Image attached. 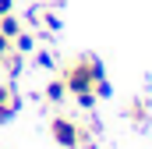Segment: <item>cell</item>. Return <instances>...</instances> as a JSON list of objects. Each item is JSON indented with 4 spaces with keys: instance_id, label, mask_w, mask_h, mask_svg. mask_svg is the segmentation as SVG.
<instances>
[{
    "instance_id": "6da1fadb",
    "label": "cell",
    "mask_w": 152,
    "mask_h": 149,
    "mask_svg": "<svg viewBox=\"0 0 152 149\" xmlns=\"http://www.w3.org/2000/svg\"><path fill=\"white\" fill-rule=\"evenodd\" d=\"M60 78H64L67 92L78 96V92H92V89H96V82H99V78H106V68H103V60H99V57L81 53V57H71V60L64 64Z\"/></svg>"
},
{
    "instance_id": "7a4b0ae2",
    "label": "cell",
    "mask_w": 152,
    "mask_h": 149,
    "mask_svg": "<svg viewBox=\"0 0 152 149\" xmlns=\"http://www.w3.org/2000/svg\"><path fill=\"white\" fill-rule=\"evenodd\" d=\"M50 135L60 149H78L81 146V128H78L71 117H53L50 121Z\"/></svg>"
},
{
    "instance_id": "3957f363",
    "label": "cell",
    "mask_w": 152,
    "mask_h": 149,
    "mask_svg": "<svg viewBox=\"0 0 152 149\" xmlns=\"http://www.w3.org/2000/svg\"><path fill=\"white\" fill-rule=\"evenodd\" d=\"M18 107H21L18 92H14L11 85H4V82H0V124H7V121L18 114Z\"/></svg>"
},
{
    "instance_id": "277c9868",
    "label": "cell",
    "mask_w": 152,
    "mask_h": 149,
    "mask_svg": "<svg viewBox=\"0 0 152 149\" xmlns=\"http://www.w3.org/2000/svg\"><path fill=\"white\" fill-rule=\"evenodd\" d=\"M127 121H131V124H149V103H145V100H134V103L127 107Z\"/></svg>"
},
{
    "instance_id": "5b68a950",
    "label": "cell",
    "mask_w": 152,
    "mask_h": 149,
    "mask_svg": "<svg viewBox=\"0 0 152 149\" xmlns=\"http://www.w3.org/2000/svg\"><path fill=\"white\" fill-rule=\"evenodd\" d=\"M11 43H14V50H18V53H21V57H25V53H32V50H36V36H32V32H25V29H21V32H18V36L11 39Z\"/></svg>"
},
{
    "instance_id": "8992f818",
    "label": "cell",
    "mask_w": 152,
    "mask_h": 149,
    "mask_svg": "<svg viewBox=\"0 0 152 149\" xmlns=\"http://www.w3.org/2000/svg\"><path fill=\"white\" fill-rule=\"evenodd\" d=\"M21 29H25V25H21V21L11 14V11H7V14H0V32H4V36H11V39H14Z\"/></svg>"
},
{
    "instance_id": "52a82bcc",
    "label": "cell",
    "mask_w": 152,
    "mask_h": 149,
    "mask_svg": "<svg viewBox=\"0 0 152 149\" xmlns=\"http://www.w3.org/2000/svg\"><path fill=\"white\" fill-rule=\"evenodd\" d=\"M64 96H67V85H64V78H53V82L46 85V100H50V103H60Z\"/></svg>"
},
{
    "instance_id": "ba28073f",
    "label": "cell",
    "mask_w": 152,
    "mask_h": 149,
    "mask_svg": "<svg viewBox=\"0 0 152 149\" xmlns=\"http://www.w3.org/2000/svg\"><path fill=\"white\" fill-rule=\"evenodd\" d=\"M92 92H96V100H110V96H113V85H110V82H106V78H99V82H96V89H92Z\"/></svg>"
},
{
    "instance_id": "9c48e42d",
    "label": "cell",
    "mask_w": 152,
    "mask_h": 149,
    "mask_svg": "<svg viewBox=\"0 0 152 149\" xmlns=\"http://www.w3.org/2000/svg\"><path fill=\"white\" fill-rule=\"evenodd\" d=\"M75 103L81 107V110H92L99 100H96V92H78V96H75Z\"/></svg>"
},
{
    "instance_id": "30bf717a",
    "label": "cell",
    "mask_w": 152,
    "mask_h": 149,
    "mask_svg": "<svg viewBox=\"0 0 152 149\" xmlns=\"http://www.w3.org/2000/svg\"><path fill=\"white\" fill-rule=\"evenodd\" d=\"M11 53H14V43H11V36H4V32H0V60H4V57H11Z\"/></svg>"
},
{
    "instance_id": "8fae6325",
    "label": "cell",
    "mask_w": 152,
    "mask_h": 149,
    "mask_svg": "<svg viewBox=\"0 0 152 149\" xmlns=\"http://www.w3.org/2000/svg\"><path fill=\"white\" fill-rule=\"evenodd\" d=\"M11 7H14V0H0V14H7Z\"/></svg>"
}]
</instances>
